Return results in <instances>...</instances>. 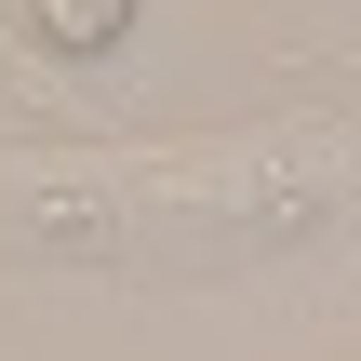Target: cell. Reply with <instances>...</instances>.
I'll use <instances>...</instances> for the list:
<instances>
[{
  "mask_svg": "<svg viewBox=\"0 0 361 361\" xmlns=\"http://www.w3.org/2000/svg\"><path fill=\"white\" fill-rule=\"evenodd\" d=\"M27 27H40L54 54H107V40L134 27V0H27Z\"/></svg>",
  "mask_w": 361,
  "mask_h": 361,
  "instance_id": "obj_1",
  "label": "cell"
}]
</instances>
